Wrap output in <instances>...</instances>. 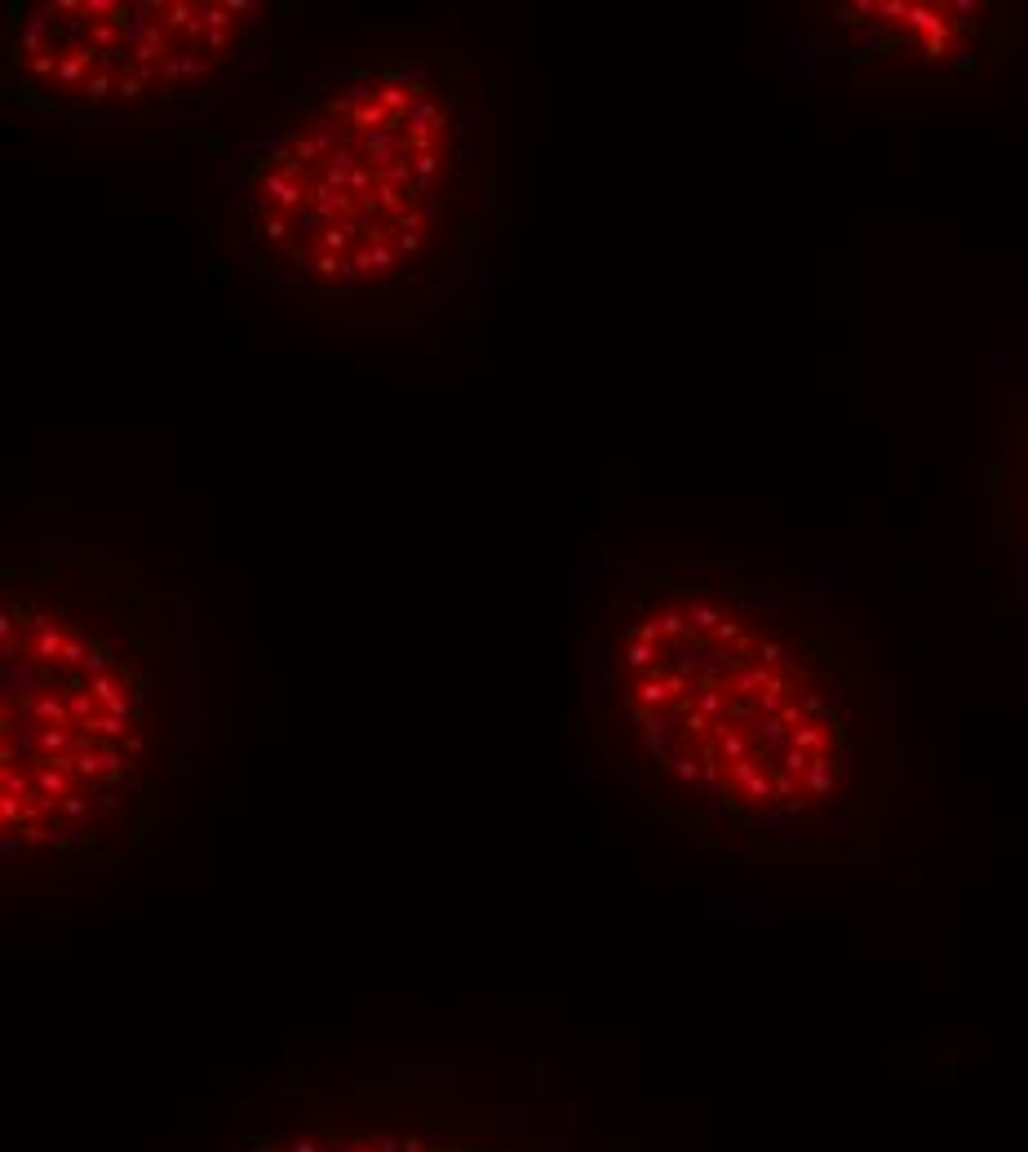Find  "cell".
<instances>
[{"instance_id":"3957f363","label":"cell","mask_w":1028,"mask_h":1152,"mask_svg":"<svg viewBox=\"0 0 1028 1152\" xmlns=\"http://www.w3.org/2000/svg\"><path fill=\"white\" fill-rule=\"evenodd\" d=\"M209 616L125 514L27 497L0 554L5 900H98L200 789Z\"/></svg>"},{"instance_id":"277c9868","label":"cell","mask_w":1028,"mask_h":1152,"mask_svg":"<svg viewBox=\"0 0 1028 1152\" xmlns=\"http://www.w3.org/2000/svg\"><path fill=\"white\" fill-rule=\"evenodd\" d=\"M280 0H14L0 107L80 156H173L244 80L289 67Z\"/></svg>"},{"instance_id":"5b68a950","label":"cell","mask_w":1028,"mask_h":1152,"mask_svg":"<svg viewBox=\"0 0 1028 1152\" xmlns=\"http://www.w3.org/2000/svg\"><path fill=\"white\" fill-rule=\"evenodd\" d=\"M226 1152H546L514 1104L466 1086L346 1077L289 1082Z\"/></svg>"},{"instance_id":"6da1fadb","label":"cell","mask_w":1028,"mask_h":1152,"mask_svg":"<svg viewBox=\"0 0 1028 1152\" xmlns=\"http://www.w3.org/2000/svg\"><path fill=\"white\" fill-rule=\"evenodd\" d=\"M572 736L652 829L714 860L869 829L860 656L732 550L594 532L572 568Z\"/></svg>"},{"instance_id":"7a4b0ae2","label":"cell","mask_w":1028,"mask_h":1152,"mask_svg":"<svg viewBox=\"0 0 1028 1152\" xmlns=\"http://www.w3.org/2000/svg\"><path fill=\"white\" fill-rule=\"evenodd\" d=\"M514 111V67L461 27L302 58L226 160L231 257L284 315L466 351L514 213Z\"/></svg>"}]
</instances>
